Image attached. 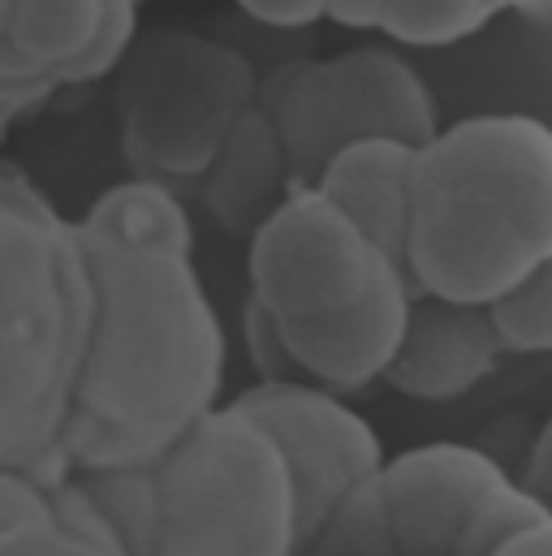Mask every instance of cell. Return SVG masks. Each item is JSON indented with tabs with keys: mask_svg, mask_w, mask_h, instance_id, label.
<instances>
[{
	"mask_svg": "<svg viewBox=\"0 0 552 556\" xmlns=\"http://www.w3.org/2000/svg\"><path fill=\"white\" fill-rule=\"evenodd\" d=\"M78 233V229H74ZM91 311L61 427L65 475L160 462L221 406L229 341L186 251L78 233Z\"/></svg>",
	"mask_w": 552,
	"mask_h": 556,
	"instance_id": "obj_1",
	"label": "cell"
},
{
	"mask_svg": "<svg viewBox=\"0 0 552 556\" xmlns=\"http://www.w3.org/2000/svg\"><path fill=\"white\" fill-rule=\"evenodd\" d=\"M402 273L414 293L484 306L552 264V135L531 113H475L414 147Z\"/></svg>",
	"mask_w": 552,
	"mask_h": 556,
	"instance_id": "obj_2",
	"label": "cell"
},
{
	"mask_svg": "<svg viewBox=\"0 0 552 556\" xmlns=\"http://www.w3.org/2000/svg\"><path fill=\"white\" fill-rule=\"evenodd\" d=\"M91 285L74 220L0 160V470L65 479L61 427L87 337Z\"/></svg>",
	"mask_w": 552,
	"mask_h": 556,
	"instance_id": "obj_3",
	"label": "cell"
},
{
	"mask_svg": "<svg viewBox=\"0 0 552 556\" xmlns=\"http://www.w3.org/2000/svg\"><path fill=\"white\" fill-rule=\"evenodd\" d=\"M298 501L268 431L234 402L212 406L151 462L142 556H298Z\"/></svg>",
	"mask_w": 552,
	"mask_h": 556,
	"instance_id": "obj_4",
	"label": "cell"
},
{
	"mask_svg": "<svg viewBox=\"0 0 552 556\" xmlns=\"http://www.w3.org/2000/svg\"><path fill=\"white\" fill-rule=\"evenodd\" d=\"M122 74V147L138 177L199 181L229 126L260 100V74L195 30L138 35Z\"/></svg>",
	"mask_w": 552,
	"mask_h": 556,
	"instance_id": "obj_5",
	"label": "cell"
},
{
	"mask_svg": "<svg viewBox=\"0 0 552 556\" xmlns=\"http://www.w3.org/2000/svg\"><path fill=\"white\" fill-rule=\"evenodd\" d=\"M293 186H311L333 151L359 139H402L418 147L436 135L440 104L411 56L393 43H363L319 61H293L260 83Z\"/></svg>",
	"mask_w": 552,
	"mask_h": 556,
	"instance_id": "obj_6",
	"label": "cell"
},
{
	"mask_svg": "<svg viewBox=\"0 0 552 556\" xmlns=\"http://www.w3.org/2000/svg\"><path fill=\"white\" fill-rule=\"evenodd\" d=\"M389 556H492L514 531L552 518L492 453L431 440L372 475Z\"/></svg>",
	"mask_w": 552,
	"mask_h": 556,
	"instance_id": "obj_7",
	"label": "cell"
},
{
	"mask_svg": "<svg viewBox=\"0 0 552 556\" xmlns=\"http://www.w3.org/2000/svg\"><path fill=\"white\" fill-rule=\"evenodd\" d=\"M389 260L315 186H293L247 238L251 293L276 319H306L354 302Z\"/></svg>",
	"mask_w": 552,
	"mask_h": 556,
	"instance_id": "obj_8",
	"label": "cell"
},
{
	"mask_svg": "<svg viewBox=\"0 0 552 556\" xmlns=\"http://www.w3.org/2000/svg\"><path fill=\"white\" fill-rule=\"evenodd\" d=\"M234 406L255 418L276 444L289 470V483H293L302 540L324 522V514L354 483H363L385 462V444L376 427L346 397L319 384H306V380L260 384L255 380L251 389L234 397Z\"/></svg>",
	"mask_w": 552,
	"mask_h": 556,
	"instance_id": "obj_9",
	"label": "cell"
},
{
	"mask_svg": "<svg viewBox=\"0 0 552 556\" xmlns=\"http://www.w3.org/2000/svg\"><path fill=\"white\" fill-rule=\"evenodd\" d=\"M411 293L402 264H385L354 302L306 319H276L302 380L337 397H354L380 384L402 341Z\"/></svg>",
	"mask_w": 552,
	"mask_h": 556,
	"instance_id": "obj_10",
	"label": "cell"
},
{
	"mask_svg": "<svg viewBox=\"0 0 552 556\" xmlns=\"http://www.w3.org/2000/svg\"><path fill=\"white\" fill-rule=\"evenodd\" d=\"M501 358L484 306L411 293L402 341L380 384L411 402H457L497 376Z\"/></svg>",
	"mask_w": 552,
	"mask_h": 556,
	"instance_id": "obj_11",
	"label": "cell"
},
{
	"mask_svg": "<svg viewBox=\"0 0 552 556\" xmlns=\"http://www.w3.org/2000/svg\"><path fill=\"white\" fill-rule=\"evenodd\" d=\"M293 190L289 155L280 147L273 113L255 100L221 139L216 155L199 173V199L208 216L229 238H251V229Z\"/></svg>",
	"mask_w": 552,
	"mask_h": 556,
	"instance_id": "obj_12",
	"label": "cell"
},
{
	"mask_svg": "<svg viewBox=\"0 0 552 556\" xmlns=\"http://www.w3.org/2000/svg\"><path fill=\"white\" fill-rule=\"evenodd\" d=\"M411 160L414 147L402 139H359L346 142L315 173V190L333 199L389 260L402 255L406 203H411Z\"/></svg>",
	"mask_w": 552,
	"mask_h": 556,
	"instance_id": "obj_13",
	"label": "cell"
},
{
	"mask_svg": "<svg viewBox=\"0 0 552 556\" xmlns=\"http://www.w3.org/2000/svg\"><path fill=\"white\" fill-rule=\"evenodd\" d=\"M74 229L91 242L113 247H155V251H186L195 255V220L177 190L155 177H130L96 194V203L74 220Z\"/></svg>",
	"mask_w": 552,
	"mask_h": 556,
	"instance_id": "obj_14",
	"label": "cell"
},
{
	"mask_svg": "<svg viewBox=\"0 0 552 556\" xmlns=\"http://www.w3.org/2000/svg\"><path fill=\"white\" fill-rule=\"evenodd\" d=\"M104 0H13L4 39L57 83L83 61L100 30ZM65 91V87H61Z\"/></svg>",
	"mask_w": 552,
	"mask_h": 556,
	"instance_id": "obj_15",
	"label": "cell"
},
{
	"mask_svg": "<svg viewBox=\"0 0 552 556\" xmlns=\"http://www.w3.org/2000/svg\"><path fill=\"white\" fill-rule=\"evenodd\" d=\"M497 9L488 0H385L376 30L393 48H453L479 35Z\"/></svg>",
	"mask_w": 552,
	"mask_h": 556,
	"instance_id": "obj_16",
	"label": "cell"
},
{
	"mask_svg": "<svg viewBox=\"0 0 552 556\" xmlns=\"http://www.w3.org/2000/svg\"><path fill=\"white\" fill-rule=\"evenodd\" d=\"M492 337L505 358H540L552 350V264L514 280L484 302Z\"/></svg>",
	"mask_w": 552,
	"mask_h": 556,
	"instance_id": "obj_17",
	"label": "cell"
},
{
	"mask_svg": "<svg viewBox=\"0 0 552 556\" xmlns=\"http://www.w3.org/2000/svg\"><path fill=\"white\" fill-rule=\"evenodd\" d=\"M142 17V0H104V13H100V30L91 39V48L83 52V61L61 78V87L70 91H83V87H96L104 78L117 74V65L126 61V52L135 48L138 39V22Z\"/></svg>",
	"mask_w": 552,
	"mask_h": 556,
	"instance_id": "obj_18",
	"label": "cell"
},
{
	"mask_svg": "<svg viewBox=\"0 0 552 556\" xmlns=\"http://www.w3.org/2000/svg\"><path fill=\"white\" fill-rule=\"evenodd\" d=\"M242 341H247V358H251L260 384L302 380V371L293 367V358L285 350V337H280L276 315H268L255 298H247V306H242Z\"/></svg>",
	"mask_w": 552,
	"mask_h": 556,
	"instance_id": "obj_19",
	"label": "cell"
},
{
	"mask_svg": "<svg viewBox=\"0 0 552 556\" xmlns=\"http://www.w3.org/2000/svg\"><path fill=\"white\" fill-rule=\"evenodd\" d=\"M48 509H52L48 505V483H39L30 475L0 470V531L22 527L30 518H43Z\"/></svg>",
	"mask_w": 552,
	"mask_h": 556,
	"instance_id": "obj_20",
	"label": "cell"
},
{
	"mask_svg": "<svg viewBox=\"0 0 552 556\" xmlns=\"http://www.w3.org/2000/svg\"><path fill=\"white\" fill-rule=\"evenodd\" d=\"M251 22L273 30H306L324 22V0H234Z\"/></svg>",
	"mask_w": 552,
	"mask_h": 556,
	"instance_id": "obj_21",
	"label": "cell"
},
{
	"mask_svg": "<svg viewBox=\"0 0 552 556\" xmlns=\"http://www.w3.org/2000/svg\"><path fill=\"white\" fill-rule=\"evenodd\" d=\"M514 479H518V488H523L527 496H536L540 505L552 509V431L549 427L536 431V440H531V448H527V457H523V470H518Z\"/></svg>",
	"mask_w": 552,
	"mask_h": 556,
	"instance_id": "obj_22",
	"label": "cell"
},
{
	"mask_svg": "<svg viewBox=\"0 0 552 556\" xmlns=\"http://www.w3.org/2000/svg\"><path fill=\"white\" fill-rule=\"evenodd\" d=\"M385 0H324V22L341 30H376Z\"/></svg>",
	"mask_w": 552,
	"mask_h": 556,
	"instance_id": "obj_23",
	"label": "cell"
},
{
	"mask_svg": "<svg viewBox=\"0 0 552 556\" xmlns=\"http://www.w3.org/2000/svg\"><path fill=\"white\" fill-rule=\"evenodd\" d=\"M492 556H552V518H540V522L514 531Z\"/></svg>",
	"mask_w": 552,
	"mask_h": 556,
	"instance_id": "obj_24",
	"label": "cell"
},
{
	"mask_svg": "<svg viewBox=\"0 0 552 556\" xmlns=\"http://www.w3.org/2000/svg\"><path fill=\"white\" fill-rule=\"evenodd\" d=\"M497 13H523V22L544 26L549 22V0H488Z\"/></svg>",
	"mask_w": 552,
	"mask_h": 556,
	"instance_id": "obj_25",
	"label": "cell"
},
{
	"mask_svg": "<svg viewBox=\"0 0 552 556\" xmlns=\"http://www.w3.org/2000/svg\"><path fill=\"white\" fill-rule=\"evenodd\" d=\"M17 122H22V117H17L13 109H4V104H0V130H13Z\"/></svg>",
	"mask_w": 552,
	"mask_h": 556,
	"instance_id": "obj_26",
	"label": "cell"
},
{
	"mask_svg": "<svg viewBox=\"0 0 552 556\" xmlns=\"http://www.w3.org/2000/svg\"><path fill=\"white\" fill-rule=\"evenodd\" d=\"M9 9H13V0H0V35H4V22H9Z\"/></svg>",
	"mask_w": 552,
	"mask_h": 556,
	"instance_id": "obj_27",
	"label": "cell"
},
{
	"mask_svg": "<svg viewBox=\"0 0 552 556\" xmlns=\"http://www.w3.org/2000/svg\"><path fill=\"white\" fill-rule=\"evenodd\" d=\"M4 139H9V130H0V151H4Z\"/></svg>",
	"mask_w": 552,
	"mask_h": 556,
	"instance_id": "obj_28",
	"label": "cell"
},
{
	"mask_svg": "<svg viewBox=\"0 0 552 556\" xmlns=\"http://www.w3.org/2000/svg\"><path fill=\"white\" fill-rule=\"evenodd\" d=\"M142 4H151V0H142Z\"/></svg>",
	"mask_w": 552,
	"mask_h": 556,
	"instance_id": "obj_29",
	"label": "cell"
}]
</instances>
